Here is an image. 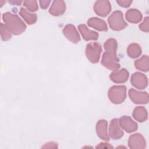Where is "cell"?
<instances>
[{
  "label": "cell",
  "mask_w": 149,
  "mask_h": 149,
  "mask_svg": "<svg viewBox=\"0 0 149 149\" xmlns=\"http://www.w3.org/2000/svg\"><path fill=\"white\" fill-rule=\"evenodd\" d=\"M120 126L127 133H132L137 130L138 125L129 116H123L119 119Z\"/></svg>",
  "instance_id": "cell-12"
},
{
  "label": "cell",
  "mask_w": 149,
  "mask_h": 149,
  "mask_svg": "<svg viewBox=\"0 0 149 149\" xmlns=\"http://www.w3.org/2000/svg\"><path fill=\"white\" fill-rule=\"evenodd\" d=\"M130 100L137 104H146L148 102V94L146 91H139L134 88L129 90Z\"/></svg>",
  "instance_id": "cell-6"
},
{
  "label": "cell",
  "mask_w": 149,
  "mask_h": 149,
  "mask_svg": "<svg viewBox=\"0 0 149 149\" xmlns=\"http://www.w3.org/2000/svg\"><path fill=\"white\" fill-rule=\"evenodd\" d=\"M87 24L88 26L100 31H108V26L106 22L100 18L93 17L90 18L87 20Z\"/></svg>",
  "instance_id": "cell-17"
},
{
  "label": "cell",
  "mask_w": 149,
  "mask_h": 149,
  "mask_svg": "<svg viewBox=\"0 0 149 149\" xmlns=\"http://www.w3.org/2000/svg\"><path fill=\"white\" fill-rule=\"evenodd\" d=\"M102 51L101 45L96 42H90L87 44L86 55L90 62L93 63L98 62Z\"/></svg>",
  "instance_id": "cell-5"
},
{
  "label": "cell",
  "mask_w": 149,
  "mask_h": 149,
  "mask_svg": "<svg viewBox=\"0 0 149 149\" xmlns=\"http://www.w3.org/2000/svg\"><path fill=\"white\" fill-rule=\"evenodd\" d=\"M130 82L133 86L139 90L144 89L148 84V80L146 76L138 72L134 73L132 75Z\"/></svg>",
  "instance_id": "cell-9"
},
{
  "label": "cell",
  "mask_w": 149,
  "mask_h": 149,
  "mask_svg": "<svg viewBox=\"0 0 149 149\" xmlns=\"http://www.w3.org/2000/svg\"><path fill=\"white\" fill-rule=\"evenodd\" d=\"M78 29L80 32L83 38L86 41L97 40L98 38L99 35L98 33L89 29L85 24H79L78 26Z\"/></svg>",
  "instance_id": "cell-16"
},
{
  "label": "cell",
  "mask_w": 149,
  "mask_h": 149,
  "mask_svg": "<svg viewBox=\"0 0 149 149\" xmlns=\"http://www.w3.org/2000/svg\"><path fill=\"white\" fill-rule=\"evenodd\" d=\"M110 28L114 31H120L124 29L127 23L123 19V13L120 10H115L108 18Z\"/></svg>",
  "instance_id": "cell-4"
},
{
  "label": "cell",
  "mask_w": 149,
  "mask_h": 149,
  "mask_svg": "<svg viewBox=\"0 0 149 149\" xmlns=\"http://www.w3.org/2000/svg\"><path fill=\"white\" fill-rule=\"evenodd\" d=\"M63 34L69 41L74 44H77L80 41V37L75 26L69 24L66 25L63 30Z\"/></svg>",
  "instance_id": "cell-10"
},
{
  "label": "cell",
  "mask_w": 149,
  "mask_h": 149,
  "mask_svg": "<svg viewBox=\"0 0 149 149\" xmlns=\"http://www.w3.org/2000/svg\"><path fill=\"white\" fill-rule=\"evenodd\" d=\"M19 15L23 18L28 24H33L37 20V16L36 13H31L24 8H21L20 9Z\"/></svg>",
  "instance_id": "cell-20"
},
{
  "label": "cell",
  "mask_w": 149,
  "mask_h": 149,
  "mask_svg": "<svg viewBox=\"0 0 149 149\" xmlns=\"http://www.w3.org/2000/svg\"><path fill=\"white\" fill-rule=\"evenodd\" d=\"M40 6L42 9H47L48 6L49 5V3H51V1H46V0H42L39 1Z\"/></svg>",
  "instance_id": "cell-29"
},
{
  "label": "cell",
  "mask_w": 149,
  "mask_h": 149,
  "mask_svg": "<svg viewBox=\"0 0 149 149\" xmlns=\"http://www.w3.org/2000/svg\"><path fill=\"white\" fill-rule=\"evenodd\" d=\"M128 146L132 149H144L146 147V142L142 134L134 133L129 136Z\"/></svg>",
  "instance_id": "cell-7"
},
{
  "label": "cell",
  "mask_w": 149,
  "mask_h": 149,
  "mask_svg": "<svg viewBox=\"0 0 149 149\" xmlns=\"http://www.w3.org/2000/svg\"><path fill=\"white\" fill-rule=\"evenodd\" d=\"M97 136L106 141L109 140V136L108 133V122L105 119L99 120L95 127Z\"/></svg>",
  "instance_id": "cell-14"
},
{
  "label": "cell",
  "mask_w": 149,
  "mask_h": 149,
  "mask_svg": "<svg viewBox=\"0 0 149 149\" xmlns=\"http://www.w3.org/2000/svg\"><path fill=\"white\" fill-rule=\"evenodd\" d=\"M23 5L30 12L37 11L38 9L37 1L35 0L33 1H24Z\"/></svg>",
  "instance_id": "cell-24"
},
{
  "label": "cell",
  "mask_w": 149,
  "mask_h": 149,
  "mask_svg": "<svg viewBox=\"0 0 149 149\" xmlns=\"http://www.w3.org/2000/svg\"><path fill=\"white\" fill-rule=\"evenodd\" d=\"M127 53L130 58H136L141 54V48L138 44L132 43L127 47Z\"/></svg>",
  "instance_id": "cell-22"
},
{
  "label": "cell",
  "mask_w": 149,
  "mask_h": 149,
  "mask_svg": "<svg viewBox=\"0 0 149 149\" xmlns=\"http://www.w3.org/2000/svg\"><path fill=\"white\" fill-rule=\"evenodd\" d=\"M23 2L22 1H18V0H10L9 1V3H10L12 5H20L21 3Z\"/></svg>",
  "instance_id": "cell-30"
},
{
  "label": "cell",
  "mask_w": 149,
  "mask_h": 149,
  "mask_svg": "<svg viewBox=\"0 0 149 149\" xmlns=\"http://www.w3.org/2000/svg\"><path fill=\"white\" fill-rule=\"evenodd\" d=\"M96 148H113V146H111L110 144L105 142H101L98 144L96 147Z\"/></svg>",
  "instance_id": "cell-28"
},
{
  "label": "cell",
  "mask_w": 149,
  "mask_h": 149,
  "mask_svg": "<svg viewBox=\"0 0 149 149\" xmlns=\"http://www.w3.org/2000/svg\"><path fill=\"white\" fill-rule=\"evenodd\" d=\"M117 47V41L114 38H109L104 44L105 51L102 54L101 63L104 67L113 71L118 70L120 66L116 55Z\"/></svg>",
  "instance_id": "cell-1"
},
{
  "label": "cell",
  "mask_w": 149,
  "mask_h": 149,
  "mask_svg": "<svg viewBox=\"0 0 149 149\" xmlns=\"http://www.w3.org/2000/svg\"><path fill=\"white\" fill-rule=\"evenodd\" d=\"M66 10V3L63 1L55 0L52 3L49 9V12L51 15L58 16L64 13Z\"/></svg>",
  "instance_id": "cell-15"
},
{
  "label": "cell",
  "mask_w": 149,
  "mask_h": 149,
  "mask_svg": "<svg viewBox=\"0 0 149 149\" xmlns=\"http://www.w3.org/2000/svg\"><path fill=\"white\" fill-rule=\"evenodd\" d=\"M139 29L144 32H148L149 31V17L148 16L144 18L143 22L140 24Z\"/></svg>",
  "instance_id": "cell-25"
},
{
  "label": "cell",
  "mask_w": 149,
  "mask_h": 149,
  "mask_svg": "<svg viewBox=\"0 0 149 149\" xmlns=\"http://www.w3.org/2000/svg\"><path fill=\"white\" fill-rule=\"evenodd\" d=\"M0 32H1V36L2 41H6L9 40L11 37V33L8 30V29L6 28V26L3 24L2 23L0 24Z\"/></svg>",
  "instance_id": "cell-23"
},
{
  "label": "cell",
  "mask_w": 149,
  "mask_h": 149,
  "mask_svg": "<svg viewBox=\"0 0 149 149\" xmlns=\"http://www.w3.org/2000/svg\"><path fill=\"white\" fill-rule=\"evenodd\" d=\"M125 18L131 23H137L142 20L143 15L139 10L130 9L126 12Z\"/></svg>",
  "instance_id": "cell-18"
},
{
  "label": "cell",
  "mask_w": 149,
  "mask_h": 149,
  "mask_svg": "<svg viewBox=\"0 0 149 149\" xmlns=\"http://www.w3.org/2000/svg\"><path fill=\"white\" fill-rule=\"evenodd\" d=\"M129 73L126 69L113 70L109 75L111 81L115 83H124L128 80Z\"/></svg>",
  "instance_id": "cell-13"
},
{
  "label": "cell",
  "mask_w": 149,
  "mask_h": 149,
  "mask_svg": "<svg viewBox=\"0 0 149 149\" xmlns=\"http://www.w3.org/2000/svg\"><path fill=\"white\" fill-rule=\"evenodd\" d=\"M2 19L6 28L13 35H19L26 29L25 23L17 15L6 12L2 15Z\"/></svg>",
  "instance_id": "cell-2"
},
{
  "label": "cell",
  "mask_w": 149,
  "mask_h": 149,
  "mask_svg": "<svg viewBox=\"0 0 149 149\" xmlns=\"http://www.w3.org/2000/svg\"><path fill=\"white\" fill-rule=\"evenodd\" d=\"M132 115L134 119L139 122H144L148 117L147 111L143 106L136 107L133 110Z\"/></svg>",
  "instance_id": "cell-19"
},
{
  "label": "cell",
  "mask_w": 149,
  "mask_h": 149,
  "mask_svg": "<svg viewBox=\"0 0 149 149\" xmlns=\"http://www.w3.org/2000/svg\"><path fill=\"white\" fill-rule=\"evenodd\" d=\"M94 10L98 16L105 17L111 12V5L108 1L98 0L94 5Z\"/></svg>",
  "instance_id": "cell-8"
},
{
  "label": "cell",
  "mask_w": 149,
  "mask_h": 149,
  "mask_svg": "<svg viewBox=\"0 0 149 149\" xmlns=\"http://www.w3.org/2000/svg\"><path fill=\"white\" fill-rule=\"evenodd\" d=\"M132 0H116V2L123 8H128L132 3Z\"/></svg>",
  "instance_id": "cell-26"
},
{
  "label": "cell",
  "mask_w": 149,
  "mask_h": 149,
  "mask_svg": "<svg viewBox=\"0 0 149 149\" xmlns=\"http://www.w3.org/2000/svg\"><path fill=\"white\" fill-rule=\"evenodd\" d=\"M148 61V56L147 55H143L134 61V66L138 70L143 72H147L149 69Z\"/></svg>",
  "instance_id": "cell-21"
},
{
  "label": "cell",
  "mask_w": 149,
  "mask_h": 149,
  "mask_svg": "<svg viewBox=\"0 0 149 149\" xmlns=\"http://www.w3.org/2000/svg\"><path fill=\"white\" fill-rule=\"evenodd\" d=\"M108 95L112 103L121 104L126 98V87L125 86H113L109 88Z\"/></svg>",
  "instance_id": "cell-3"
},
{
  "label": "cell",
  "mask_w": 149,
  "mask_h": 149,
  "mask_svg": "<svg viewBox=\"0 0 149 149\" xmlns=\"http://www.w3.org/2000/svg\"><path fill=\"white\" fill-rule=\"evenodd\" d=\"M124 133L119 123V119L117 118L113 119L109 125V136L113 140H118L121 139Z\"/></svg>",
  "instance_id": "cell-11"
},
{
  "label": "cell",
  "mask_w": 149,
  "mask_h": 149,
  "mask_svg": "<svg viewBox=\"0 0 149 149\" xmlns=\"http://www.w3.org/2000/svg\"><path fill=\"white\" fill-rule=\"evenodd\" d=\"M42 148H58V143L54 141H49L44 144L41 147Z\"/></svg>",
  "instance_id": "cell-27"
}]
</instances>
